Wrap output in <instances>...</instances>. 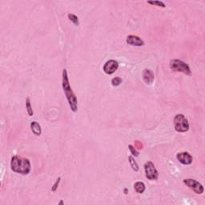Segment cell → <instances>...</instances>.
<instances>
[{
  "label": "cell",
  "mask_w": 205,
  "mask_h": 205,
  "mask_svg": "<svg viewBox=\"0 0 205 205\" xmlns=\"http://www.w3.org/2000/svg\"><path fill=\"white\" fill-rule=\"evenodd\" d=\"M62 86H63V91H64L66 97H67L69 105L72 111L76 112L78 110V100L74 94L72 89L69 84V80L67 76V71L66 69L63 71V79H62Z\"/></svg>",
  "instance_id": "cell-1"
},
{
  "label": "cell",
  "mask_w": 205,
  "mask_h": 205,
  "mask_svg": "<svg viewBox=\"0 0 205 205\" xmlns=\"http://www.w3.org/2000/svg\"><path fill=\"white\" fill-rule=\"evenodd\" d=\"M11 167L13 171L19 173L22 175H27L30 172L31 166L29 160L19 156H13L11 158Z\"/></svg>",
  "instance_id": "cell-2"
},
{
  "label": "cell",
  "mask_w": 205,
  "mask_h": 205,
  "mask_svg": "<svg viewBox=\"0 0 205 205\" xmlns=\"http://www.w3.org/2000/svg\"><path fill=\"white\" fill-rule=\"evenodd\" d=\"M170 68L173 71L177 72H182L185 75H191L192 71L190 70V67L184 61L179 60V59H172L170 62Z\"/></svg>",
  "instance_id": "cell-3"
},
{
  "label": "cell",
  "mask_w": 205,
  "mask_h": 205,
  "mask_svg": "<svg viewBox=\"0 0 205 205\" xmlns=\"http://www.w3.org/2000/svg\"><path fill=\"white\" fill-rule=\"evenodd\" d=\"M174 127L176 132H186L189 129V123L188 119L182 114H178L174 118Z\"/></svg>",
  "instance_id": "cell-4"
},
{
  "label": "cell",
  "mask_w": 205,
  "mask_h": 205,
  "mask_svg": "<svg viewBox=\"0 0 205 205\" xmlns=\"http://www.w3.org/2000/svg\"><path fill=\"white\" fill-rule=\"evenodd\" d=\"M144 171L146 177L150 180H156L158 179V171L156 167L150 161L145 163Z\"/></svg>",
  "instance_id": "cell-5"
},
{
  "label": "cell",
  "mask_w": 205,
  "mask_h": 205,
  "mask_svg": "<svg viewBox=\"0 0 205 205\" xmlns=\"http://www.w3.org/2000/svg\"><path fill=\"white\" fill-rule=\"evenodd\" d=\"M184 184H186V186H188V188H191L196 194H202L203 192V185L195 179H184Z\"/></svg>",
  "instance_id": "cell-6"
},
{
  "label": "cell",
  "mask_w": 205,
  "mask_h": 205,
  "mask_svg": "<svg viewBox=\"0 0 205 205\" xmlns=\"http://www.w3.org/2000/svg\"><path fill=\"white\" fill-rule=\"evenodd\" d=\"M119 67V63L115 60H109L108 61L104 66V72L108 75H111L115 73V71Z\"/></svg>",
  "instance_id": "cell-7"
},
{
  "label": "cell",
  "mask_w": 205,
  "mask_h": 205,
  "mask_svg": "<svg viewBox=\"0 0 205 205\" xmlns=\"http://www.w3.org/2000/svg\"><path fill=\"white\" fill-rule=\"evenodd\" d=\"M177 160H179V162L184 165H189L193 161V158L188 152H180L176 155Z\"/></svg>",
  "instance_id": "cell-8"
},
{
  "label": "cell",
  "mask_w": 205,
  "mask_h": 205,
  "mask_svg": "<svg viewBox=\"0 0 205 205\" xmlns=\"http://www.w3.org/2000/svg\"><path fill=\"white\" fill-rule=\"evenodd\" d=\"M127 43L130 44V45L137 46V47L144 45V42L143 41L140 37L136 36V35H129V36H127Z\"/></svg>",
  "instance_id": "cell-9"
},
{
  "label": "cell",
  "mask_w": 205,
  "mask_h": 205,
  "mask_svg": "<svg viewBox=\"0 0 205 205\" xmlns=\"http://www.w3.org/2000/svg\"><path fill=\"white\" fill-rule=\"evenodd\" d=\"M143 79L144 82L147 84H151V83L154 81V79H155L153 72L149 69L143 70Z\"/></svg>",
  "instance_id": "cell-10"
},
{
  "label": "cell",
  "mask_w": 205,
  "mask_h": 205,
  "mask_svg": "<svg viewBox=\"0 0 205 205\" xmlns=\"http://www.w3.org/2000/svg\"><path fill=\"white\" fill-rule=\"evenodd\" d=\"M30 127H31V131L35 136H40L41 135V127L36 121H33L32 123H30Z\"/></svg>",
  "instance_id": "cell-11"
},
{
  "label": "cell",
  "mask_w": 205,
  "mask_h": 205,
  "mask_svg": "<svg viewBox=\"0 0 205 205\" xmlns=\"http://www.w3.org/2000/svg\"><path fill=\"white\" fill-rule=\"evenodd\" d=\"M134 188L136 192L142 194L145 191V185L143 182H136L134 184Z\"/></svg>",
  "instance_id": "cell-12"
},
{
  "label": "cell",
  "mask_w": 205,
  "mask_h": 205,
  "mask_svg": "<svg viewBox=\"0 0 205 205\" xmlns=\"http://www.w3.org/2000/svg\"><path fill=\"white\" fill-rule=\"evenodd\" d=\"M128 160H129V163L131 167L132 168V169L135 171H139V166L136 161L135 160V159L133 158V156H129L128 157Z\"/></svg>",
  "instance_id": "cell-13"
},
{
  "label": "cell",
  "mask_w": 205,
  "mask_h": 205,
  "mask_svg": "<svg viewBox=\"0 0 205 205\" xmlns=\"http://www.w3.org/2000/svg\"><path fill=\"white\" fill-rule=\"evenodd\" d=\"M26 108H27V114H28L29 116H32L33 115H34V112H33L32 108H31V105H30V100L29 97L27 98Z\"/></svg>",
  "instance_id": "cell-14"
},
{
  "label": "cell",
  "mask_w": 205,
  "mask_h": 205,
  "mask_svg": "<svg viewBox=\"0 0 205 205\" xmlns=\"http://www.w3.org/2000/svg\"><path fill=\"white\" fill-rule=\"evenodd\" d=\"M67 16H68V19H69L71 20V21L72 22V23L76 25V26H79L80 23H79L78 17H77L76 15H72V14H69Z\"/></svg>",
  "instance_id": "cell-15"
},
{
  "label": "cell",
  "mask_w": 205,
  "mask_h": 205,
  "mask_svg": "<svg viewBox=\"0 0 205 205\" xmlns=\"http://www.w3.org/2000/svg\"><path fill=\"white\" fill-rule=\"evenodd\" d=\"M148 4L151 5H155V6H158V7H165V4H164V2H162V1H148L147 2Z\"/></svg>",
  "instance_id": "cell-16"
},
{
  "label": "cell",
  "mask_w": 205,
  "mask_h": 205,
  "mask_svg": "<svg viewBox=\"0 0 205 205\" xmlns=\"http://www.w3.org/2000/svg\"><path fill=\"white\" fill-rule=\"evenodd\" d=\"M121 83H122V79L119 78V77H115L111 80V83L114 87L119 86V85H120Z\"/></svg>",
  "instance_id": "cell-17"
},
{
  "label": "cell",
  "mask_w": 205,
  "mask_h": 205,
  "mask_svg": "<svg viewBox=\"0 0 205 205\" xmlns=\"http://www.w3.org/2000/svg\"><path fill=\"white\" fill-rule=\"evenodd\" d=\"M128 147H129V150H130V151H131V153L132 154V156H136H136H139L140 153H139V151H136V147H133L132 145H129V146H128Z\"/></svg>",
  "instance_id": "cell-18"
},
{
  "label": "cell",
  "mask_w": 205,
  "mask_h": 205,
  "mask_svg": "<svg viewBox=\"0 0 205 205\" xmlns=\"http://www.w3.org/2000/svg\"><path fill=\"white\" fill-rule=\"evenodd\" d=\"M60 180H61V177H58L56 181H55V183L54 184V185H53V187H52V188H51L52 192H55V191L57 190V188H58V184H59V183H60Z\"/></svg>",
  "instance_id": "cell-19"
},
{
  "label": "cell",
  "mask_w": 205,
  "mask_h": 205,
  "mask_svg": "<svg viewBox=\"0 0 205 205\" xmlns=\"http://www.w3.org/2000/svg\"><path fill=\"white\" fill-rule=\"evenodd\" d=\"M135 147L137 149H143V144L140 142V141L136 140V142H135Z\"/></svg>",
  "instance_id": "cell-20"
},
{
  "label": "cell",
  "mask_w": 205,
  "mask_h": 205,
  "mask_svg": "<svg viewBox=\"0 0 205 205\" xmlns=\"http://www.w3.org/2000/svg\"><path fill=\"white\" fill-rule=\"evenodd\" d=\"M63 200H61L60 202H59V204H63Z\"/></svg>",
  "instance_id": "cell-21"
}]
</instances>
